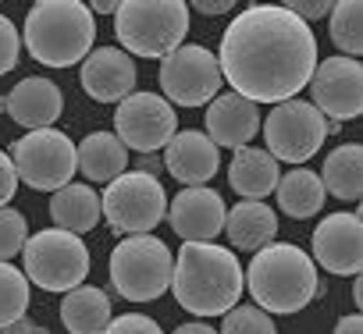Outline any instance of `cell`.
<instances>
[{"label": "cell", "mask_w": 363, "mask_h": 334, "mask_svg": "<svg viewBox=\"0 0 363 334\" xmlns=\"http://www.w3.org/2000/svg\"><path fill=\"white\" fill-rule=\"evenodd\" d=\"M174 132H178L174 107L160 93H132L114 110V135L121 139L125 149L150 156L164 149L174 139Z\"/></svg>", "instance_id": "obj_12"}, {"label": "cell", "mask_w": 363, "mask_h": 334, "mask_svg": "<svg viewBox=\"0 0 363 334\" xmlns=\"http://www.w3.org/2000/svg\"><path fill=\"white\" fill-rule=\"evenodd\" d=\"M18 192V175H15V163L8 156V149H0V207H11Z\"/></svg>", "instance_id": "obj_34"}, {"label": "cell", "mask_w": 363, "mask_h": 334, "mask_svg": "<svg viewBox=\"0 0 363 334\" xmlns=\"http://www.w3.org/2000/svg\"><path fill=\"white\" fill-rule=\"evenodd\" d=\"M225 235L232 242V249H264L274 242L278 235V217L267 203H257V200H242L239 207H232L225 214Z\"/></svg>", "instance_id": "obj_21"}, {"label": "cell", "mask_w": 363, "mask_h": 334, "mask_svg": "<svg viewBox=\"0 0 363 334\" xmlns=\"http://www.w3.org/2000/svg\"><path fill=\"white\" fill-rule=\"evenodd\" d=\"M242 288L246 274L228 246L186 242L178 249L171 270V292L182 309L196 316H225L242 299Z\"/></svg>", "instance_id": "obj_2"}, {"label": "cell", "mask_w": 363, "mask_h": 334, "mask_svg": "<svg viewBox=\"0 0 363 334\" xmlns=\"http://www.w3.org/2000/svg\"><path fill=\"white\" fill-rule=\"evenodd\" d=\"M331 43L342 50V57H359L363 54V4L359 0H338L328 15Z\"/></svg>", "instance_id": "obj_27"}, {"label": "cell", "mask_w": 363, "mask_h": 334, "mask_svg": "<svg viewBox=\"0 0 363 334\" xmlns=\"http://www.w3.org/2000/svg\"><path fill=\"white\" fill-rule=\"evenodd\" d=\"M29 309V281L18 267L0 263V330L22 320Z\"/></svg>", "instance_id": "obj_28"}, {"label": "cell", "mask_w": 363, "mask_h": 334, "mask_svg": "<svg viewBox=\"0 0 363 334\" xmlns=\"http://www.w3.org/2000/svg\"><path fill=\"white\" fill-rule=\"evenodd\" d=\"M29 242V221L15 207H0V263L18 256Z\"/></svg>", "instance_id": "obj_29"}, {"label": "cell", "mask_w": 363, "mask_h": 334, "mask_svg": "<svg viewBox=\"0 0 363 334\" xmlns=\"http://www.w3.org/2000/svg\"><path fill=\"white\" fill-rule=\"evenodd\" d=\"M174 334H218V327H211V323H182V327H174Z\"/></svg>", "instance_id": "obj_38"}, {"label": "cell", "mask_w": 363, "mask_h": 334, "mask_svg": "<svg viewBox=\"0 0 363 334\" xmlns=\"http://www.w3.org/2000/svg\"><path fill=\"white\" fill-rule=\"evenodd\" d=\"M50 217L61 231H72V235H86L100 224V192L89 189V185H65L50 196Z\"/></svg>", "instance_id": "obj_24"}, {"label": "cell", "mask_w": 363, "mask_h": 334, "mask_svg": "<svg viewBox=\"0 0 363 334\" xmlns=\"http://www.w3.org/2000/svg\"><path fill=\"white\" fill-rule=\"evenodd\" d=\"M200 15H228L235 4H232V0H196V4H193Z\"/></svg>", "instance_id": "obj_35"}, {"label": "cell", "mask_w": 363, "mask_h": 334, "mask_svg": "<svg viewBox=\"0 0 363 334\" xmlns=\"http://www.w3.org/2000/svg\"><path fill=\"white\" fill-rule=\"evenodd\" d=\"M221 334H278L271 313L257 309V306H235L225 313Z\"/></svg>", "instance_id": "obj_30"}, {"label": "cell", "mask_w": 363, "mask_h": 334, "mask_svg": "<svg viewBox=\"0 0 363 334\" xmlns=\"http://www.w3.org/2000/svg\"><path fill=\"white\" fill-rule=\"evenodd\" d=\"M264 139H267V153L281 163H306L328 139V121L303 100H285L278 107H271V114L260 121Z\"/></svg>", "instance_id": "obj_11"}, {"label": "cell", "mask_w": 363, "mask_h": 334, "mask_svg": "<svg viewBox=\"0 0 363 334\" xmlns=\"http://www.w3.org/2000/svg\"><path fill=\"white\" fill-rule=\"evenodd\" d=\"M18 57H22V36H18V25L11 18L0 15V75H11L18 68Z\"/></svg>", "instance_id": "obj_31"}, {"label": "cell", "mask_w": 363, "mask_h": 334, "mask_svg": "<svg viewBox=\"0 0 363 334\" xmlns=\"http://www.w3.org/2000/svg\"><path fill=\"white\" fill-rule=\"evenodd\" d=\"M96 18L79 0H40L22 25V47L47 68H72L93 54Z\"/></svg>", "instance_id": "obj_3"}, {"label": "cell", "mask_w": 363, "mask_h": 334, "mask_svg": "<svg viewBox=\"0 0 363 334\" xmlns=\"http://www.w3.org/2000/svg\"><path fill=\"white\" fill-rule=\"evenodd\" d=\"M242 274H246V288H250L257 309L274 313V316L299 313L320 292L317 263L310 260V253H303L292 242H271V246L257 249L250 270H242Z\"/></svg>", "instance_id": "obj_4"}, {"label": "cell", "mask_w": 363, "mask_h": 334, "mask_svg": "<svg viewBox=\"0 0 363 334\" xmlns=\"http://www.w3.org/2000/svg\"><path fill=\"white\" fill-rule=\"evenodd\" d=\"M225 200L207 189V185H196V189H182L171 203H167V221H171V231L182 238V242H214L221 231H225Z\"/></svg>", "instance_id": "obj_15"}, {"label": "cell", "mask_w": 363, "mask_h": 334, "mask_svg": "<svg viewBox=\"0 0 363 334\" xmlns=\"http://www.w3.org/2000/svg\"><path fill=\"white\" fill-rule=\"evenodd\" d=\"M61 323L72 334H104L111 323V295L96 284H79L61 299Z\"/></svg>", "instance_id": "obj_23"}, {"label": "cell", "mask_w": 363, "mask_h": 334, "mask_svg": "<svg viewBox=\"0 0 363 334\" xmlns=\"http://www.w3.org/2000/svg\"><path fill=\"white\" fill-rule=\"evenodd\" d=\"M18 182H26L36 192H57L65 185H72L75 178V142L57 132V128H40V132H26L22 139L11 142L8 149Z\"/></svg>", "instance_id": "obj_8"}, {"label": "cell", "mask_w": 363, "mask_h": 334, "mask_svg": "<svg viewBox=\"0 0 363 334\" xmlns=\"http://www.w3.org/2000/svg\"><path fill=\"white\" fill-rule=\"evenodd\" d=\"M135 64L121 47H96L79 71V82L86 89V96L100 100V103H121L125 96L135 93Z\"/></svg>", "instance_id": "obj_16"}, {"label": "cell", "mask_w": 363, "mask_h": 334, "mask_svg": "<svg viewBox=\"0 0 363 334\" xmlns=\"http://www.w3.org/2000/svg\"><path fill=\"white\" fill-rule=\"evenodd\" d=\"M75 160H79V171H82L89 182L111 185L118 175H125L128 149L121 146V139H118L114 132H89V135L75 146Z\"/></svg>", "instance_id": "obj_22"}, {"label": "cell", "mask_w": 363, "mask_h": 334, "mask_svg": "<svg viewBox=\"0 0 363 334\" xmlns=\"http://www.w3.org/2000/svg\"><path fill=\"white\" fill-rule=\"evenodd\" d=\"M89 15H118L121 4H114V0H93V4H86Z\"/></svg>", "instance_id": "obj_39"}, {"label": "cell", "mask_w": 363, "mask_h": 334, "mask_svg": "<svg viewBox=\"0 0 363 334\" xmlns=\"http://www.w3.org/2000/svg\"><path fill=\"white\" fill-rule=\"evenodd\" d=\"M278 178H281L278 160H274L267 149H257V146L235 149V156H232V163H228V185H232L242 200L264 203V200L278 189Z\"/></svg>", "instance_id": "obj_20"}, {"label": "cell", "mask_w": 363, "mask_h": 334, "mask_svg": "<svg viewBox=\"0 0 363 334\" xmlns=\"http://www.w3.org/2000/svg\"><path fill=\"white\" fill-rule=\"evenodd\" d=\"M310 107L328 121L342 125L359 117L363 110V68L352 57H328L317 61L313 75H310Z\"/></svg>", "instance_id": "obj_13"}, {"label": "cell", "mask_w": 363, "mask_h": 334, "mask_svg": "<svg viewBox=\"0 0 363 334\" xmlns=\"http://www.w3.org/2000/svg\"><path fill=\"white\" fill-rule=\"evenodd\" d=\"M100 214L118 235H150L164 217H167V196L157 175L146 171H125L118 175L104 196H100Z\"/></svg>", "instance_id": "obj_9"}, {"label": "cell", "mask_w": 363, "mask_h": 334, "mask_svg": "<svg viewBox=\"0 0 363 334\" xmlns=\"http://www.w3.org/2000/svg\"><path fill=\"white\" fill-rule=\"evenodd\" d=\"M203 128H207L203 135L218 149H242L260 132V107L250 103V100H242L239 93H218L207 103Z\"/></svg>", "instance_id": "obj_17"}, {"label": "cell", "mask_w": 363, "mask_h": 334, "mask_svg": "<svg viewBox=\"0 0 363 334\" xmlns=\"http://www.w3.org/2000/svg\"><path fill=\"white\" fill-rule=\"evenodd\" d=\"M164 167L174 182H182L186 189L207 185L218 167H221V149L203 135V132H174V139L164 146Z\"/></svg>", "instance_id": "obj_18"}, {"label": "cell", "mask_w": 363, "mask_h": 334, "mask_svg": "<svg viewBox=\"0 0 363 334\" xmlns=\"http://www.w3.org/2000/svg\"><path fill=\"white\" fill-rule=\"evenodd\" d=\"M335 334H363V316L359 313H349L335 323Z\"/></svg>", "instance_id": "obj_37"}, {"label": "cell", "mask_w": 363, "mask_h": 334, "mask_svg": "<svg viewBox=\"0 0 363 334\" xmlns=\"http://www.w3.org/2000/svg\"><path fill=\"white\" fill-rule=\"evenodd\" d=\"M0 114H8V100L4 96H0Z\"/></svg>", "instance_id": "obj_41"}, {"label": "cell", "mask_w": 363, "mask_h": 334, "mask_svg": "<svg viewBox=\"0 0 363 334\" xmlns=\"http://www.w3.org/2000/svg\"><path fill=\"white\" fill-rule=\"evenodd\" d=\"M8 100V114L15 125L29 128V132H40V128H54V121L61 117L65 110V96L57 89L54 79L47 75H29L22 79L11 93H4Z\"/></svg>", "instance_id": "obj_19"}, {"label": "cell", "mask_w": 363, "mask_h": 334, "mask_svg": "<svg viewBox=\"0 0 363 334\" xmlns=\"http://www.w3.org/2000/svg\"><path fill=\"white\" fill-rule=\"evenodd\" d=\"M324 192H331L342 203H356L363 192V146L359 142H342L328 153L324 171L317 175Z\"/></svg>", "instance_id": "obj_25"}, {"label": "cell", "mask_w": 363, "mask_h": 334, "mask_svg": "<svg viewBox=\"0 0 363 334\" xmlns=\"http://www.w3.org/2000/svg\"><path fill=\"white\" fill-rule=\"evenodd\" d=\"M174 256L157 235H128L111 253V284L128 302H153L171 288Z\"/></svg>", "instance_id": "obj_6"}, {"label": "cell", "mask_w": 363, "mask_h": 334, "mask_svg": "<svg viewBox=\"0 0 363 334\" xmlns=\"http://www.w3.org/2000/svg\"><path fill=\"white\" fill-rule=\"evenodd\" d=\"M221 79L250 103H285L317 68V36L281 4H250L228 22L218 47Z\"/></svg>", "instance_id": "obj_1"}, {"label": "cell", "mask_w": 363, "mask_h": 334, "mask_svg": "<svg viewBox=\"0 0 363 334\" xmlns=\"http://www.w3.org/2000/svg\"><path fill=\"white\" fill-rule=\"evenodd\" d=\"M114 36L128 57H167L189 36V4L182 0H128L114 15Z\"/></svg>", "instance_id": "obj_5"}, {"label": "cell", "mask_w": 363, "mask_h": 334, "mask_svg": "<svg viewBox=\"0 0 363 334\" xmlns=\"http://www.w3.org/2000/svg\"><path fill=\"white\" fill-rule=\"evenodd\" d=\"M352 302H356V306H363V277H359V274L352 277Z\"/></svg>", "instance_id": "obj_40"}, {"label": "cell", "mask_w": 363, "mask_h": 334, "mask_svg": "<svg viewBox=\"0 0 363 334\" xmlns=\"http://www.w3.org/2000/svg\"><path fill=\"white\" fill-rule=\"evenodd\" d=\"M104 334H164V330L146 313H121V316H111Z\"/></svg>", "instance_id": "obj_32"}, {"label": "cell", "mask_w": 363, "mask_h": 334, "mask_svg": "<svg viewBox=\"0 0 363 334\" xmlns=\"http://www.w3.org/2000/svg\"><path fill=\"white\" fill-rule=\"evenodd\" d=\"M289 15H296L299 22H313V18H328L331 15V4L328 0H289V4H281Z\"/></svg>", "instance_id": "obj_33"}, {"label": "cell", "mask_w": 363, "mask_h": 334, "mask_svg": "<svg viewBox=\"0 0 363 334\" xmlns=\"http://www.w3.org/2000/svg\"><path fill=\"white\" fill-rule=\"evenodd\" d=\"M4 334H50L43 323H36V320H29V316H22V320H15L11 327H4Z\"/></svg>", "instance_id": "obj_36"}, {"label": "cell", "mask_w": 363, "mask_h": 334, "mask_svg": "<svg viewBox=\"0 0 363 334\" xmlns=\"http://www.w3.org/2000/svg\"><path fill=\"white\" fill-rule=\"evenodd\" d=\"M160 96L178 107H203L221 93L218 57L200 43H182L160 61Z\"/></svg>", "instance_id": "obj_10"}, {"label": "cell", "mask_w": 363, "mask_h": 334, "mask_svg": "<svg viewBox=\"0 0 363 334\" xmlns=\"http://www.w3.org/2000/svg\"><path fill=\"white\" fill-rule=\"evenodd\" d=\"M274 192H278L281 214H289V217H296V221H306V217L320 214V207H324V200H328L320 178H317L313 171H306V167H292L289 175H281Z\"/></svg>", "instance_id": "obj_26"}, {"label": "cell", "mask_w": 363, "mask_h": 334, "mask_svg": "<svg viewBox=\"0 0 363 334\" xmlns=\"http://www.w3.org/2000/svg\"><path fill=\"white\" fill-rule=\"evenodd\" d=\"M313 263H320L328 274L356 277L363 267V224L359 214H331L313 231Z\"/></svg>", "instance_id": "obj_14"}, {"label": "cell", "mask_w": 363, "mask_h": 334, "mask_svg": "<svg viewBox=\"0 0 363 334\" xmlns=\"http://www.w3.org/2000/svg\"><path fill=\"white\" fill-rule=\"evenodd\" d=\"M22 260H26V270H22L26 281L40 284L43 292L65 295V292L79 288L89 274V249L82 246L79 235L61 231V228H47V231L29 235Z\"/></svg>", "instance_id": "obj_7"}]
</instances>
